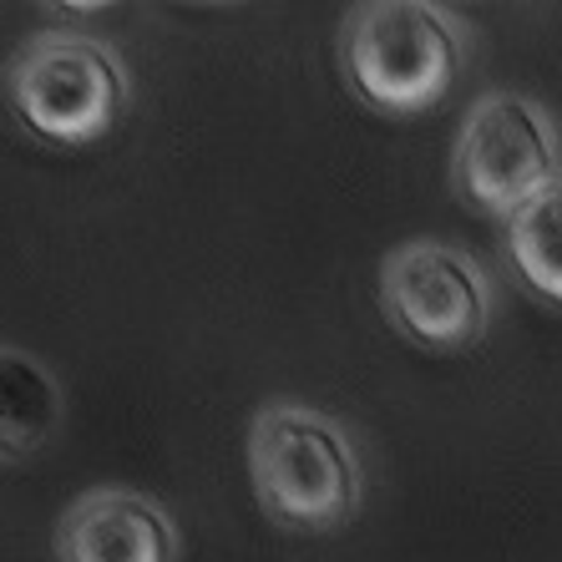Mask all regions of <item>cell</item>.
Returning <instances> with one entry per match:
<instances>
[{
    "label": "cell",
    "instance_id": "cell-1",
    "mask_svg": "<svg viewBox=\"0 0 562 562\" xmlns=\"http://www.w3.org/2000/svg\"><path fill=\"white\" fill-rule=\"evenodd\" d=\"M249 482L263 517L300 537L340 532L366 502V467L345 420L294 401H274L254 416Z\"/></svg>",
    "mask_w": 562,
    "mask_h": 562
},
{
    "label": "cell",
    "instance_id": "cell-2",
    "mask_svg": "<svg viewBox=\"0 0 562 562\" xmlns=\"http://www.w3.org/2000/svg\"><path fill=\"white\" fill-rule=\"evenodd\" d=\"M471 31L431 0H370L340 26V77L380 117H420L451 97Z\"/></svg>",
    "mask_w": 562,
    "mask_h": 562
},
{
    "label": "cell",
    "instance_id": "cell-3",
    "mask_svg": "<svg viewBox=\"0 0 562 562\" xmlns=\"http://www.w3.org/2000/svg\"><path fill=\"white\" fill-rule=\"evenodd\" d=\"M132 102L127 61L87 31H36L5 66V106L15 127L46 147H97Z\"/></svg>",
    "mask_w": 562,
    "mask_h": 562
},
{
    "label": "cell",
    "instance_id": "cell-4",
    "mask_svg": "<svg viewBox=\"0 0 562 562\" xmlns=\"http://www.w3.org/2000/svg\"><path fill=\"white\" fill-rule=\"evenodd\" d=\"M552 183H562V137L548 106L522 92L476 97L451 153V193L461 209L507 223Z\"/></svg>",
    "mask_w": 562,
    "mask_h": 562
},
{
    "label": "cell",
    "instance_id": "cell-5",
    "mask_svg": "<svg viewBox=\"0 0 562 562\" xmlns=\"http://www.w3.org/2000/svg\"><path fill=\"white\" fill-rule=\"evenodd\" d=\"M492 310H497V289L482 263L457 244L416 238L380 263V314L416 350H476L492 329Z\"/></svg>",
    "mask_w": 562,
    "mask_h": 562
},
{
    "label": "cell",
    "instance_id": "cell-6",
    "mask_svg": "<svg viewBox=\"0 0 562 562\" xmlns=\"http://www.w3.org/2000/svg\"><path fill=\"white\" fill-rule=\"evenodd\" d=\"M56 562H178V527L147 492L92 486L56 522Z\"/></svg>",
    "mask_w": 562,
    "mask_h": 562
},
{
    "label": "cell",
    "instance_id": "cell-7",
    "mask_svg": "<svg viewBox=\"0 0 562 562\" xmlns=\"http://www.w3.org/2000/svg\"><path fill=\"white\" fill-rule=\"evenodd\" d=\"M66 420V391L46 360L0 345V467H21L52 446Z\"/></svg>",
    "mask_w": 562,
    "mask_h": 562
},
{
    "label": "cell",
    "instance_id": "cell-8",
    "mask_svg": "<svg viewBox=\"0 0 562 562\" xmlns=\"http://www.w3.org/2000/svg\"><path fill=\"white\" fill-rule=\"evenodd\" d=\"M502 254L532 300L562 310V183H552L522 213H512L507 234H502Z\"/></svg>",
    "mask_w": 562,
    "mask_h": 562
}]
</instances>
